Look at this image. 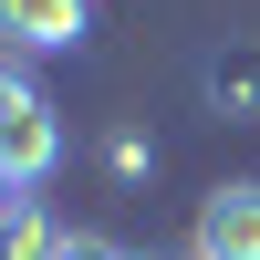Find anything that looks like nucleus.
Returning <instances> with one entry per match:
<instances>
[{"instance_id":"nucleus-1","label":"nucleus","mask_w":260,"mask_h":260,"mask_svg":"<svg viewBox=\"0 0 260 260\" xmlns=\"http://www.w3.org/2000/svg\"><path fill=\"white\" fill-rule=\"evenodd\" d=\"M198 260H260V177H229L198 198Z\"/></svg>"},{"instance_id":"nucleus-2","label":"nucleus","mask_w":260,"mask_h":260,"mask_svg":"<svg viewBox=\"0 0 260 260\" xmlns=\"http://www.w3.org/2000/svg\"><path fill=\"white\" fill-rule=\"evenodd\" d=\"M94 31V0H0V42L11 52H73Z\"/></svg>"},{"instance_id":"nucleus-3","label":"nucleus","mask_w":260,"mask_h":260,"mask_svg":"<svg viewBox=\"0 0 260 260\" xmlns=\"http://www.w3.org/2000/svg\"><path fill=\"white\" fill-rule=\"evenodd\" d=\"M0 167H11V177L21 187H42V177H52V167H62V115H52V104H21V115L11 125H0Z\"/></svg>"},{"instance_id":"nucleus-4","label":"nucleus","mask_w":260,"mask_h":260,"mask_svg":"<svg viewBox=\"0 0 260 260\" xmlns=\"http://www.w3.org/2000/svg\"><path fill=\"white\" fill-rule=\"evenodd\" d=\"M208 94H219L229 115H260V52H229V62H208Z\"/></svg>"},{"instance_id":"nucleus-5","label":"nucleus","mask_w":260,"mask_h":260,"mask_svg":"<svg viewBox=\"0 0 260 260\" xmlns=\"http://www.w3.org/2000/svg\"><path fill=\"white\" fill-rule=\"evenodd\" d=\"M62 250V229L42 219V208H11V219H0V260H52Z\"/></svg>"},{"instance_id":"nucleus-6","label":"nucleus","mask_w":260,"mask_h":260,"mask_svg":"<svg viewBox=\"0 0 260 260\" xmlns=\"http://www.w3.org/2000/svg\"><path fill=\"white\" fill-rule=\"evenodd\" d=\"M52 260H136V250L104 240V229H62V250H52Z\"/></svg>"},{"instance_id":"nucleus-7","label":"nucleus","mask_w":260,"mask_h":260,"mask_svg":"<svg viewBox=\"0 0 260 260\" xmlns=\"http://www.w3.org/2000/svg\"><path fill=\"white\" fill-rule=\"evenodd\" d=\"M31 94H42V83H31V73H21V62H0V125H11V115H21V104H31Z\"/></svg>"},{"instance_id":"nucleus-8","label":"nucleus","mask_w":260,"mask_h":260,"mask_svg":"<svg viewBox=\"0 0 260 260\" xmlns=\"http://www.w3.org/2000/svg\"><path fill=\"white\" fill-rule=\"evenodd\" d=\"M11 208H21V177H11V167H0V219H11Z\"/></svg>"}]
</instances>
